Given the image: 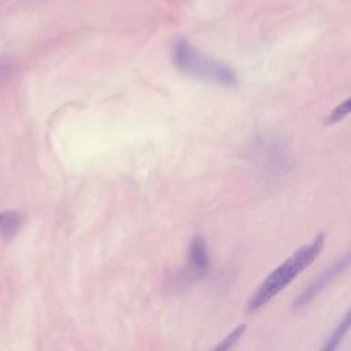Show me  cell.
<instances>
[{"mask_svg":"<svg viewBox=\"0 0 351 351\" xmlns=\"http://www.w3.org/2000/svg\"><path fill=\"white\" fill-rule=\"evenodd\" d=\"M325 244V234L318 233L313 241L300 247L278 267H276L251 295L247 310L250 313L258 311L287 288L304 269H307L321 254Z\"/></svg>","mask_w":351,"mask_h":351,"instance_id":"cell-1","label":"cell"},{"mask_svg":"<svg viewBox=\"0 0 351 351\" xmlns=\"http://www.w3.org/2000/svg\"><path fill=\"white\" fill-rule=\"evenodd\" d=\"M171 53L174 63L182 71L192 74L200 80L223 86H233L237 82L236 75L230 67L202 53L184 38H178L174 41Z\"/></svg>","mask_w":351,"mask_h":351,"instance_id":"cell-2","label":"cell"},{"mask_svg":"<svg viewBox=\"0 0 351 351\" xmlns=\"http://www.w3.org/2000/svg\"><path fill=\"white\" fill-rule=\"evenodd\" d=\"M350 266H351V250L347 251L340 259L333 262L308 287L304 288V291L295 299L293 308L299 310V308L304 307L306 304H308L326 285H329L337 276H340Z\"/></svg>","mask_w":351,"mask_h":351,"instance_id":"cell-3","label":"cell"},{"mask_svg":"<svg viewBox=\"0 0 351 351\" xmlns=\"http://www.w3.org/2000/svg\"><path fill=\"white\" fill-rule=\"evenodd\" d=\"M189 263L197 274H206L210 265L208 251L202 237H195L189 245Z\"/></svg>","mask_w":351,"mask_h":351,"instance_id":"cell-4","label":"cell"},{"mask_svg":"<svg viewBox=\"0 0 351 351\" xmlns=\"http://www.w3.org/2000/svg\"><path fill=\"white\" fill-rule=\"evenodd\" d=\"M350 329H351V307L346 313V315L341 318V321L337 324V326L333 329V332L328 337V340H326L325 346L322 347V350H325V351L336 350L337 346L341 343L343 337L348 333Z\"/></svg>","mask_w":351,"mask_h":351,"instance_id":"cell-5","label":"cell"},{"mask_svg":"<svg viewBox=\"0 0 351 351\" xmlns=\"http://www.w3.org/2000/svg\"><path fill=\"white\" fill-rule=\"evenodd\" d=\"M21 225V217L15 211H3L0 214V237L10 240L15 236Z\"/></svg>","mask_w":351,"mask_h":351,"instance_id":"cell-6","label":"cell"},{"mask_svg":"<svg viewBox=\"0 0 351 351\" xmlns=\"http://www.w3.org/2000/svg\"><path fill=\"white\" fill-rule=\"evenodd\" d=\"M348 114H351V97L346 99L344 101H341L339 106H336L332 112L326 117L325 123L326 125H332L336 123L339 121H341L343 118H346Z\"/></svg>","mask_w":351,"mask_h":351,"instance_id":"cell-7","label":"cell"},{"mask_svg":"<svg viewBox=\"0 0 351 351\" xmlns=\"http://www.w3.org/2000/svg\"><path fill=\"white\" fill-rule=\"evenodd\" d=\"M245 329H247V325H245V324H241V325L236 326V328L215 347V350H221V351L229 350L232 346H234V344L240 340V337L244 335Z\"/></svg>","mask_w":351,"mask_h":351,"instance_id":"cell-8","label":"cell"}]
</instances>
